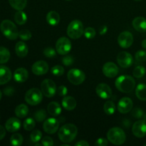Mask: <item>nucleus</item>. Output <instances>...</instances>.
<instances>
[{
	"instance_id": "f257e3e1",
	"label": "nucleus",
	"mask_w": 146,
	"mask_h": 146,
	"mask_svg": "<svg viewBox=\"0 0 146 146\" xmlns=\"http://www.w3.org/2000/svg\"><path fill=\"white\" fill-rule=\"evenodd\" d=\"M77 133V127L72 123H67L60 128L58 135L60 141L64 143H69L75 139Z\"/></svg>"
},
{
	"instance_id": "f03ea898",
	"label": "nucleus",
	"mask_w": 146,
	"mask_h": 146,
	"mask_svg": "<svg viewBox=\"0 0 146 146\" xmlns=\"http://www.w3.org/2000/svg\"><path fill=\"white\" fill-rule=\"evenodd\" d=\"M115 87L119 91L128 94L133 91L135 87V79L128 75H122L118 77L115 82Z\"/></svg>"
},
{
	"instance_id": "7ed1b4c3",
	"label": "nucleus",
	"mask_w": 146,
	"mask_h": 146,
	"mask_svg": "<svg viewBox=\"0 0 146 146\" xmlns=\"http://www.w3.org/2000/svg\"><path fill=\"white\" fill-rule=\"evenodd\" d=\"M0 29L4 36L8 39L16 40L19 36V31L17 27L14 22L9 19H5L1 21L0 24Z\"/></svg>"
},
{
	"instance_id": "20e7f679",
	"label": "nucleus",
	"mask_w": 146,
	"mask_h": 146,
	"mask_svg": "<svg viewBox=\"0 0 146 146\" xmlns=\"http://www.w3.org/2000/svg\"><path fill=\"white\" fill-rule=\"evenodd\" d=\"M108 140L112 144L115 145H120L123 144L126 140V135L123 129L118 127H114L111 128L107 133Z\"/></svg>"
},
{
	"instance_id": "39448f33",
	"label": "nucleus",
	"mask_w": 146,
	"mask_h": 146,
	"mask_svg": "<svg viewBox=\"0 0 146 146\" xmlns=\"http://www.w3.org/2000/svg\"><path fill=\"white\" fill-rule=\"evenodd\" d=\"M84 32V27L80 20H73L68 26L67 34L73 39H78L81 38Z\"/></svg>"
},
{
	"instance_id": "423d86ee",
	"label": "nucleus",
	"mask_w": 146,
	"mask_h": 146,
	"mask_svg": "<svg viewBox=\"0 0 146 146\" xmlns=\"http://www.w3.org/2000/svg\"><path fill=\"white\" fill-rule=\"evenodd\" d=\"M43 93L41 90L33 88L27 91L25 95V101L31 106H36L41 102L43 99Z\"/></svg>"
},
{
	"instance_id": "0eeeda50",
	"label": "nucleus",
	"mask_w": 146,
	"mask_h": 146,
	"mask_svg": "<svg viewBox=\"0 0 146 146\" xmlns=\"http://www.w3.org/2000/svg\"><path fill=\"white\" fill-rule=\"evenodd\" d=\"M67 78L69 82L74 85H80L85 81L86 75L81 70L78 68H72L68 71Z\"/></svg>"
},
{
	"instance_id": "6e6552de",
	"label": "nucleus",
	"mask_w": 146,
	"mask_h": 146,
	"mask_svg": "<svg viewBox=\"0 0 146 146\" xmlns=\"http://www.w3.org/2000/svg\"><path fill=\"white\" fill-rule=\"evenodd\" d=\"M41 90L44 96L47 98H51L54 96L57 91L56 86L54 81L51 79L44 80L41 84Z\"/></svg>"
},
{
	"instance_id": "1a4fd4ad",
	"label": "nucleus",
	"mask_w": 146,
	"mask_h": 146,
	"mask_svg": "<svg viewBox=\"0 0 146 146\" xmlns=\"http://www.w3.org/2000/svg\"><path fill=\"white\" fill-rule=\"evenodd\" d=\"M71 49V43L66 37H61L56 43V50L60 55H66Z\"/></svg>"
},
{
	"instance_id": "9d476101",
	"label": "nucleus",
	"mask_w": 146,
	"mask_h": 146,
	"mask_svg": "<svg viewBox=\"0 0 146 146\" xmlns=\"http://www.w3.org/2000/svg\"><path fill=\"white\" fill-rule=\"evenodd\" d=\"M117 62L122 68H129L133 63L132 55L127 51H121L118 54Z\"/></svg>"
},
{
	"instance_id": "9b49d317",
	"label": "nucleus",
	"mask_w": 146,
	"mask_h": 146,
	"mask_svg": "<svg viewBox=\"0 0 146 146\" xmlns=\"http://www.w3.org/2000/svg\"><path fill=\"white\" fill-rule=\"evenodd\" d=\"M133 36L128 31H123L118 37V43L121 47L123 48H128L133 44Z\"/></svg>"
},
{
	"instance_id": "f8f14e48",
	"label": "nucleus",
	"mask_w": 146,
	"mask_h": 146,
	"mask_svg": "<svg viewBox=\"0 0 146 146\" xmlns=\"http://www.w3.org/2000/svg\"><path fill=\"white\" fill-rule=\"evenodd\" d=\"M132 132L137 138H143L146 135V121L145 120H138L134 123L132 127Z\"/></svg>"
},
{
	"instance_id": "ddd939ff",
	"label": "nucleus",
	"mask_w": 146,
	"mask_h": 146,
	"mask_svg": "<svg viewBox=\"0 0 146 146\" xmlns=\"http://www.w3.org/2000/svg\"><path fill=\"white\" fill-rule=\"evenodd\" d=\"M60 122L54 118H50L46 120L43 124V129L46 133L54 134L59 128Z\"/></svg>"
},
{
	"instance_id": "4468645a",
	"label": "nucleus",
	"mask_w": 146,
	"mask_h": 146,
	"mask_svg": "<svg viewBox=\"0 0 146 146\" xmlns=\"http://www.w3.org/2000/svg\"><path fill=\"white\" fill-rule=\"evenodd\" d=\"M96 92L97 95L103 99H108L112 96V91L111 87L104 83H101L97 85L96 88Z\"/></svg>"
},
{
	"instance_id": "2eb2a0df",
	"label": "nucleus",
	"mask_w": 146,
	"mask_h": 146,
	"mask_svg": "<svg viewBox=\"0 0 146 146\" xmlns=\"http://www.w3.org/2000/svg\"><path fill=\"white\" fill-rule=\"evenodd\" d=\"M133 103L132 100L128 97H123L118 103V110L121 113H128L132 110Z\"/></svg>"
},
{
	"instance_id": "dca6fc26",
	"label": "nucleus",
	"mask_w": 146,
	"mask_h": 146,
	"mask_svg": "<svg viewBox=\"0 0 146 146\" xmlns=\"http://www.w3.org/2000/svg\"><path fill=\"white\" fill-rule=\"evenodd\" d=\"M103 73L108 78H114L118 74V67L113 62H107L104 65L102 68Z\"/></svg>"
},
{
	"instance_id": "f3484780",
	"label": "nucleus",
	"mask_w": 146,
	"mask_h": 146,
	"mask_svg": "<svg viewBox=\"0 0 146 146\" xmlns=\"http://www.w3.org/2000/svg\"><path fill=\"white\" fill-rule=\"evenodd\" d=\"M48 65L44 61H37L34 63L31 68L33 74L36 76H42L48 71Z\"/></svg>"
},
{
	"instance_id": "a211bd4d",
	"label": "nucleus",
	"mask_w": 146,
	"mask_h": 146,
	"mask_svg": "<svg viewBox=\"0 0 146 146\" xmlns=\"http://www.w3.org/2000/svg\"><path fill=\"white\" fill-rule=\"evenodd\" d=\"M21 121L17 118H10L5 123V128L10 133L17 132L21 128Z\"/></svg>"
},
{
	"instance_id": "6ab92c4d",
	"label": "nucleus",
	"mask_w": 146,
	"mask_h": 146,
	"mask_svg": "<svg viewBox=\"0 0 146 146\" xmlns=\"http://www.w3.org/2000/svg\"><path fill=\"white\" fill-rule=\"evenodd\" d=\"M11 70L6 66L0 65V85L8 83L11 79Z\"/></svg>"
},
{
	"instance_id": "aec40b11",
	"label": "nucleus",
	"mask_w": 146,
	"mask_h": 146,
	"mask_svg": "<svg viewBox=\"0 0 146 146\" xmlns=\"http://www.w3.org/2000/svg\"><path fill=\"white\" fill-rule=\"evenodd\" d=\"M29 73L24 68H19L14 71V78L17 82L24 83L28 79Z\"/></svg>"
},
{
	"instance_id": "412c9836",
	"label": "nucleus",
	"mask_w": 146,
	"mask_h": 146,
	"mask_svg": "<svg viewBox=\"0 0 146 146\" xmlns=\"http://www.w3.org/2000/svg\"><path fill=\"white\" fill-rule=\"evenodd\" d=\"M133 27L136 31L143 33L146 31V19L142 17H138L133 19Z\"/></svg>"
},
{
	"instance_id": "4be33fe9",
	"label": "nucleus",
	"mask_w": 146,
	"mask_h": 146,
	"mask_svg": "<svg viewBox=\"0 0 146 146\" xmlns=\"http://www.w3.org/2000/svg\"><path fill=\"white\" fill-rule=\"evenodd\" d=\"M62 106L67 111H73L76 107V101L72 96H64L62 100Z\"/></svg>"
},
{
	"instance_id": "5701e85b",
	"label": "nucleus",
	"mask_w": 146,
	"mask_h": 146,
	"mask_svg": "<svg viewBox=\"0 0 146 146\" xmlns=\"http://www.w3.org/2000/svg\"><path fill=\"white\" fill-rule=\"evenodd\" d=\"M15 51L17 55L19 57L24 58L27 56L29 52V48L27 44L23 41H19L16 44L15 46Z\"/></svg>"
},
{
	"instance_id": "b1692460",
	"label": "nucleus",
	"mask_w": 146,
	"mask_h": 146,
	"mask_svg": "<svg viewBox=\"0 0 146 146\" xmlns=\"http://www.w3.org/2000/svg\"><path fill=\"white\" fill-rule=\"evenodd\" d=\"M47 111H48V113L52 116H58L61 113V107L58 103L52 101V102L48 104V107H47Z\"/></svg>"
},
{
	"instance_id": "393cba45",
	"label": "nucleus",
	"mask_w": 146,
	"mask_h": 146,
	"mask_svg": "<svg viewBox=\"0 0 146 146\" xmlns=\"http://www.w3.org/2000/svg\"><path fill=\"white\" fill-rule=\"evenodd\" d=\"M46 21L51 26L57 25L60 21L59 14L55 11H49L46 15Z\"/></svg>"
},
{
	"instance_id": "a878e982",
	"label": "nucleus",
	"mask_w": 146,
	"mask_h": 146,
	"mask_svg": "<svg viewBox=\"0 0 146 146\" xmlns=\"http://www.w3.org/2000/svg\"><path fill=\"white\" fill-rule=\"evenodd\" d=\"M135 95L137 98L142 101H146V84H139L135 89Z\"/></svg>"
},
{
	"instance_id": "bb28decb",
	"label": "nucleus",
	"mask_w": 146,
	"mask_h": 146,
	"mask_svg": "<svg viewBox=\"0 0 146 146\" xmlns=\"http://www.w3.org/2000/svg\"><path fill=\"white\" fill-rule=\"evenodd\" d=\"M29 108L25 104H19L15 108V114L18 118H24L28 115Z\"/></svg>"
},
{
	"instance_id": "cd10ccee",
	"label": "nucleus",
	"mask_w": 146,
	"mask_h": 146,
	"mask_svg": "<svg viewBox=\"0 0 146 146\" xmlns=\"http://www.w3.org/2000/svg\"><path fill=\"white\" fill-rule=\"evenodd\" d=\"M14 21L19 25H23L27 21V16L25 12L22 10H19L15 13L14 15Z\"/></svg>"
},
{
	"instance_id": "c85d7f7f",
	"label": "nucleus",
	"mask_w": 146,
	"mask_h": 146,
	"mask_svg": "<svg viewBox=\"0 0 146 146\" xmlns=\"http://www.w3.org/2000/svg\"><path fill=\"white\" fill-rule=\"evenodd\" d=\"M10 5L14 9L23 10L26 7L27 4V0H9Z\"/></svg>"
},
{
	"instance_id": "c756f323",
	"label": "nucleus",
	"mask_w": 146,
	"mask_h": 146,
	"mask_svg": "<svg viewBox=\"0 0 146 146\" xmlns=\"http://www.w3.org/2000/svg\"><path fill=\"white\" fill-rule=\"evenodd\" d=\"M10 58V52L7 48L0 46V64H6Z\"/></svg>"
},
{
	"instance_id": "7c9ffc66",
	"label": "nucleus",
	"mask_w": 146,
	"mask_h": 146,
	"mask_svg": "<svg viewBox=\"0 0 146 146\" xmlns=\"http://www.w3.org/2000/svg\"><path fill=\"white\" fill-rule=\"evenodd\" d=\"M104 112L107 115H112L115 111V106L113 101H107L104 106Z\"/></svg>"
},
{
	"instance_id": "2f4dec72",
	"label": "nucleus",
	"mask_w": 146,
	"mask_h": 146,
	"mask_svg": "<svg viewBox=\"0 0 146 146\" xmlns=\"http://www.w3.org/2000/svg\"><path fill=\"white\" fill-rule=\"evenodd\" d=\"M24 138L20 133L13 134L10 138V143L14 146H20L23 143Z\"/></svg>"
},
{
	"instance_id": "473e14b6",
	"label": "nucleus",
	"mask_w": 146,
	"mask_h": 146,
	"mask_svg": "<svg viewBox=\"0 0 146 146\" xmlns=\"http://www.w3.org/2000/svg\"><path fill=\"white\" fill-rule=\"evenodd\" d=\"M35 121L32 118H27L23 123V127L27 131H31L35 128Z\"/></svg>"
},
{
	"instance_id": "72a5a7b5",
	"label": "nucleus",
	"mask_w": 146,
	"mask_h": 146,
	"mask_svg": "<svg viewBox=\"0 0 146 146\" xmlns=\"http://www.w3.org/2000/svg\"><path fill=\"white\" fill-rule=\"evenodd\" d=\"M133 76L137 78H141L144 76L145 74V68L143 66H138L133 70Z\"/></svg>"
},
{
	"instance_id": "f704fd0d",
	"label": "nucleus",
	"mask_w": 146,
	"mask_h": 146,
	"mask_svg": "<svg viewBox=\"0 0 146 146\" xmlns=\"http://www.w3.org/2000/svg\"><path fill=\"white\" fill-rule=\"evenodd\" d=\"M34 119L38 122H42L46 118V113L45 110H38L36 111L34 114Z\"/></svg>"
},
{
	"instance_id": "c9c22d12",
	"label": "nucleus",
	"mask_w": 146,
	"mask_h": 146,
	"mask_svg": "<svg viewBox=\"0 0 146 146\" xmlns=\"http://www.w3.org/2000/svg\"><path fill=\"white\" fill-rule=\"evenodd\" d=\"M41 138H42V133L38 130H34L30 135V139L33 143L39 142L41 140Z\"/></svg>"
},
{
	"instance_id": "e433bc0d",
	"label": "nucleus",
	"mask_w": 146,
	"mask_h": 146,
	"mask_svg": "<svg viewBox=\"0 0 146 146\" xmlns=\"http://www.w3.org/2000/svg\"><path fill=\"white\" fill-rule=\"evenodd\" d=\"M84 34L86 38H88V39H92L96 35V30L93 27H88L85 29Z\"/></svg>"
},
{
	"instance_id": "4c0bfd02",
	"label": "nucleus",
	"mask_w": 146,
	"mask_h": 146,
	"mask_svg": "<svg viewBox=\"0 0 146 146\" xmlns=\"http://www.w3.org/2000/svg\"><path fill=\"white\" fill-rule=\"evenodd\" d=\"M19 37L23 41H28L31 38V33L28 29H23L19 31Z\"/></svg>"
},
{
	"instance_id": "58836bf2",
	"label": "nucleus",
	"mask_w": 146,
	"mask_h": 146,
	"mask_svg": "<svg viewBox=\"0 0 146 146\" xmlns=\"http://www.w3.org/2000/svg\"><path fill=\"white\" fill-rule=\"evenodd\" d=\"M51 71L53 75L56 76H61L64 74V68L61 66L56 65L51 68Z\"/></svg>"
},
{
	"instance_id": "ea45409f",
	"label": "nucleus",
	"mask_w": 146,
	"mask_h": 146,
	"mask_svg": "<svg viewBox=\"0 0 146 146\" xmlns=\"http://www.w3.org/2000/svg\"><path fill=\"white\" fill-rule=\"evenodd\" d=\"M135 58L138 62H143L146 61V51L145 50H140L135 53Z\"/></svg>"
},
{
	"instance_id": "a19ab883",
	"label": "nucleus",
	"mask_w": 146,
	"mask_h": 146,
	"mask_svg": "<svg viewBox=\"0 0 146 146\" xmlns=\"http://www.w3.org/2000/svg\"><path fill=\"white\" fill-rule=\"evenodd\" d=\"M44 55L47 58H54L56 55V50L52 47H47L44 50Z\"/></svg>"
},
{
	"instance_id": "79ce46f5",
	"label": "nucleus",
	"mask_w": 146,
	"mask_h": 146,
	"mask_svg": "<svg viewBox=\"0 0 146 146\" xmlns=\"http://www.w3.org/2000/svg\"><path fill=\"white\" fill-rule=\"evenodd\" d=\"M132 115L137 119H141L143 118L144 111L140 108H135L132 111Z\"/></svg>"
},
{
	"instance_id": "37998d69",
	"label": "nucleus",
	"mask_w": 146,
	"mask_h": 146,
	"mask_svg": "<svg viewBox=\"0 0 146 146\" xmlns=\"http://www.w3.org/2000/svg\"><path fill=\"white\" fill-rule=\"evenodd\" d=\"M74 62V57L71 56L70 55H64V56L62 58V63L64 65L66 66H71Z\"/></svg>"
},
{
	"instance_id": "c03bdc74",
	"label": "nucleus",
	"mask_w": 146,
	"mask_h": 146,
	"mask_svg": "<svg viewBox=\"0 0 146 146\" xmlns=\"http://www.w3.org/2000/svg\"><path fill=\"white\" fill-rule=\"evenodd\" d=\"M41 144L44 146H53L54 145V141L49 136H45L41 140Z\"/></svg>"
},
{
	"instance_id": "a18cd8bd",
	"label": "nucleus",
	"mask_w": 146,
	"mask_h": 146,
	"mask_svg": "<svg viewBox=\"0 0 146 146\" xmlns=\"http://www.w3.org/2000/svg\"><path fill=\"white\" fill-rule=\"evenodd\" d=\"M57 94L60 96H66L68 93V88L65 86H60L56 91Z\"/></svg>"
},
{
	"instance_id": "49530a36",
	"label": "nucleus",
	"mask_w": 146,
	"mask_h": 146,
	"mask_svg": "<svg viewBox=\"0 0 146 146\" xmlns=\"http://www.w3.org/2000/svg\"><path fill=\"white\" fill-rule=\"evenodd\" d=\"M108 141L104 138H98L95 143L96 146H106L108 145Z\"/></svg>"
},
{
	"instance_id": "de8ad7c7",
	"label": "nucleus",
	"mask_w": 146,
	"mask_h": 146,
	"mask_svg": "<svg viewBox=\"0 0 146 146\" xmlns=\"http://www.w3.org/2000/svg\"><path fill=\"white\" fill-rule=\"evenodd\" d=\"M4 95L7 96H11L14 94V88L11 86H7L4 89Z\"/></svg>"
},
{
	"instance_id": "09e8293b",
	"label": "nucleus",
	"mask_w": 146,
	"mask_h": 146,
	"mask_svg": "<svg viewBox=\"0 0 146 146\" xmlns=\"http://www.w3.org/2000/svg\"><path fill=\"white\" fill-rule=\"evenodd\" d=\"M6 135V128H4L2 125H0V141L3 139Z\"/></svg>"
},
{
	"instance_id": "8fccbe9b",
	"label": "nucleus",
	"mask_w": 146,
	"mask_h": 146,
	"mask_svg": "<svg viewBox=\"0 0 146 146\" xmlns=\"http://www.w3.org/2000/svg\"><path fill=\"white\" fill-rule=\"evenodd\" d=\"M108 31V27L106 25L102 26V27H100L99 29V34L101 35H104V34H106V32Z\"/></svg>"
},
{
	"instance_id": "3c124183",
	"label": "nucleus",
	"mask_w": 146,
	"mask_h": 146,
	"mask_svg": "<svg viewBox=\"0 0 146 146\" xmlns=\"http://www.w3.org/2000/svg\"><path fill=\"white\" fill-rule=\"evenodd\" d=\"M75 145L76 146H88L89 145V143H88L87 141L82 140V141H78V142H77L75 144Z\"/></svg>"
},
{
	"instance_id": "603ef678",
	"label": "nucleus",
	"mask_w": 146,
	"mask_h": 146,
	"mask_svg": "<svg viewBox=\"0 0 146 146\" xmlns=\"http://www.w3.org/2000/svg\"><path fill=\"white\" fill-rule=\"evenodd\" d=\"M141 45H142L143 48L146 49V39H144L143 41H142V44H141Z\"/></svg>"
},
{
	"instance_id": "864d4df0",
	"label": "nucleus",
	"mask_w": 146,
	"mask_h": 146,
	"mask_svg": "<svg viewBox=\"0 0 146 146\" xmlns=\"http://www.w3.org/2000/svg\"><path fill=\"white\" fill-rule=\"evenodd\" d=\"M1 97H2V94H1V91H0V101H1Z\"/></svg>"
},
{
	"instance_id": "5fc2aeb1",
	"label": "nucleus",
	"mask_w": 146,
	"mask_h": 146,
	"mask_svg": "<svg viewBox=\"0 0 146 146\" xmlns=\"http://www.w3.org/2000/svg\"><path fill=\"white\" fill-rule=\"evenodd\" d=\"M143 120H145V121H146V113L145 114H144V115H143Z\"/></svg>"
},
{
	"instance_id": "6e6d98bb",
	"label": "nucleus",
	"mask_w": 146,
	"mask_h": 146,
	"mask_svg": "<svg viewBox=\"0 0 146 146\" xmlns=\"http://www.w3.org/2000/svg\"><path fill=\"white\" fill-rule=\"evenodd\" d=\"M41 145H42V144H40V143H36L35 144L36 146H41Z\"/></svg>"
},
{
	"instance_id": "4d7b16f0",
	"label": "nucleus",
	"mask_w": 146,
	"mask_h": 146,
	"mask_svg": "<svg viewBox=\"0 0 146 146\" xmlns=\"http://www.w3.org/2000/svg\"><path fill=\"white\" fill-rule=\"evenodd\" d=\"M135 1H143V0H135Z\"/></svg>"
},
{
	"instance_id": "13d9d810",
	"label": "nucleus",
	"mask_w": 146,
	"mask_h": 146,
	"mask_svg": "<svg viewBox=\"0 0 146 146\" xmlns=\"http://www.w3.org/2000/svg\"><path fill=\"white\" fill-rule=\"evenodd\" d=\"M67 1H70V0H67Z\"/></svg>"
},
{
	"instance_id": "bf43d9fd",
	"label": "nucleus",
	"mask_w": 146,
	"mask_h": 146,
	"mask_svg": "<svg viewBox=\"0 0 146 146\" xmlns=\"http://www.w3.org/2000/svg\"><path fill=\"white\" fill-rule=\"evenodd\" d=\"M145 146H146V144H145Z\"/></svg>"
}]
</instances>
